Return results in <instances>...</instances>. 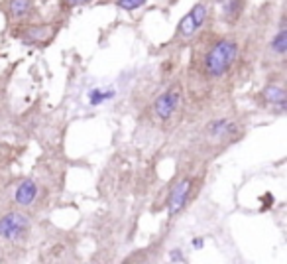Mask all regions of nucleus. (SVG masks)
I'll return each instance as SVG.
<instances>
[{
    "instance_id": "obj_1",
    "label": "nucleus",
    "mask_w": 287,
    "mask_h": 264,
    "mask_svg": "<svg viewBox=\"0 0 287 264\" xmlns=\"http://www.w3.org/2000/svg\"><path fill=\"white\" fill-rule=\"evenodd\" d=\"M236 52H238V46L232 40H220L218 44H215L205 59L209 75H213V77L224 75L230 69V65L236 57Z\"/></svg>"
},
{
    "instance_id": "obj_2",
    "label": "nucleus",
    "mask_w": 287,
    "mask_h": 264,
    "mask_svg": "<svg viewBox=\"0 0 287 264\" xmlns=\"http://www.w3.org/2000/svg\"><path fill=\"white\" fill-rule=\"evenodd\" d=\"M30 227V219L22 213H8L0 219V237L2 238H10V240H16L20 238L26 229Z\"/></svg>"
},
{
    "instance_id": "obj_3",
    "label": "nucleus",
    "mask_w": 287,
    "mask_h": 264,
    "mask_svg": "<svg viewBox=\"0 0 287 264\" xmlns=\"http://www.w3.org/2000/svg\"><path fill=\"white\" fill-rule=\"evenodd\" d=\"M205 20H207V8H205V4L193 6V10L179 22V34L183 38H191L205 24Z\"/></svg>"
},
{
    "instance_id": "obj_4",
    "label": "nucleus",
    "mask_w": 287,
    "mask_h": 264,
    "mask_svg": "<svg viewBox=\"0 0 287 264\" xmlns=\"http://www.w3.org/2000/svg\"><path fill=\"white\" fill-rule=\"evenodd\" d=\"M179 101H181L179 91L171 89V91H167V93H164V95H160V97L156 99V103H154V112L158 114V118L167 120V118L177 110Z\"/></svg>"
},
{
    "instance_id": "obj_5",
    "label": "nucleus",
    "mask_w": 287,
    "mask_h": 264,
    "mask_svg": "<svg viewBox=\"0 0 287 264\" xmlns=\"http://www.w3.org/2000/svg\"><path fill=\"white\" fill-rule=\"evenodd\" d=\"M189 189H191V182L189 180L179 182L171 189V195H169V215H175V213H179L183 209V205L187 201V195H189Z\"/></svg>"
},
{
    "instance_id": "obj_6",
    "label": "nucleus",
    "mask_w": 287,
    "mask_h": 264,
    "mask_svg": "<svg viewBox=\"0 0 287 264\" xmlns=\"http://www.w3.org/2000/svg\"><path fill=\"white\" fill-rule=\"evenodd\" d=\"M36 193H38V187L32 180H24L18 189H16V201L20 205H30L34 199H36Z\"/></svg>"
},
{
    "instance_id": "obj_7",
    "label": "nucleus",
    "mask_w": 287,
    "mask_h": 264,
    "mask_svg": "<svg viewBox=\"0 0 287 264\" xmlns=\"http://www.w3.org/2000/svg\"><path fill=\"white\" fill-rule=\"evenodd\" d=\"M263 97H265V101L267 103H271V105H279L281 108L285 106V91L281 89V87H277V85H269V87H265V91H263Z\"/></svg>"
},
{
    "instance_id": "obj_8",
    "label": "nucleus",
    "mask_w": 287,
    "mask_h": 264,
    "mask_svg": "<svg viewBox=\"0 0 287 264\" xmlns=\"http://www.w3.org/2000/svg\"><path fill=\"white\" fill-rule=\"evenodd\" d=\"M32 8V0H10L8 2V10L12 14V18H24Z\"/></svg>"
},
{
    "instance_id": "obj_9",
    "label": "nucleus",
    "mask_w": 287,
    "mask_h": 264,
    "mask_svg": "<svg viewBox=\"0 0 287 264\" xmlns=\"http://www.w3.org/2000/svg\"><path fill=\"white\" fill-rule=\"evenodd\" d=\"M26 34H28V36H26L28 42H44V40H48V38L53 34V28H49V26H40V28L28 30Z\"/></svg>"
},
{
    "instance_id": "obj_10",
    "label": "nucleus",
    "mask_w": 287,
    "mask_h": 264,
    "mask_svg": "<svg viewBox=\"0 0 287 264\" xmlns=\"http://www.w3.org/2000/svg\"><path fill=\"white\" fill-rule=\"evenodd\" d=\"M271 48H273L275 53H285L287 52V30L285 28H281L275 34V38L271 40Z\"/></svg>"
},
{
    "instance_id": "obj_11",
    "label": "nucleus",
    "mask_w": 287,
    "mask_h": 264,
    "mask_svg": "<svg viewBox=\"0 0 287 264\" xmlns=\"http://www.w3.org/2000/svg\"><path fill=\"white\" fill-rule=\"evenodd\" d=\"M89 97H91V99H89L91 105H100V103L112 99V97H114V91H112V89H95V91H91Z\"/></svg>"
},
{
    "instance_id": "obj_12",
    "label": "nucleus",
    "mask_w": 287,
    "mask_h": 264,
    "mask_svg": "<svg viewBox=\"0 0 287 264\" xmlns=\"http://www.w3.org/2000/svg\"><path fill=\"white\" fill-rule=\"evenodd\" d=\"M146 0H116V4L122 8V10H136L140 8Z\"/></svg>"
},
{
    "instance_id": "obj_13",
    "label": "nucleus",
    "mask_w": 287,
    "mask_h": 264,
    "mask_svg": "<svg viewBox=\"0 0 287 264\" xmlns=\"http://www.w3.org/2000/svg\"><path fill=\"white\" fill-rule=\"evenodd\" d=\"M226 126H228L226 120H216V122H213V124H211V134H213V136L224 134V132H226Z\"/></svg>"
},
{
    "instance_id": "obj_14",
    "label": "nucleus",
    "mask_w": 287,
    "mask_h": 264,
    "mask_svg": "<svg viewBox=\"0 0 287 264\" xmlns=\"http://www.w3.org/2000/svg\"><path fill=\"white\" fill-rule=\"evenodd\" d=\"M63 2H65L67 6H79V4H85V2H89V0H63Z\"/></svg>"
},
{
    "instance_id": "obj_15",
    "label": "nucleus",
    "mask_w": 287,
    "mask_h": 264,
    "mask_svg": "<svg viewBox=\"0 0 287 264\" xmlns=\"http://www.w3.org/2000/svg\"><path fill=\"white\" fill-rule=\"evenodd\" d=\"M171 260H179V262H183L185 258L181 256V250H173V252H171Z\"/></svg>"
}]
</instances>
